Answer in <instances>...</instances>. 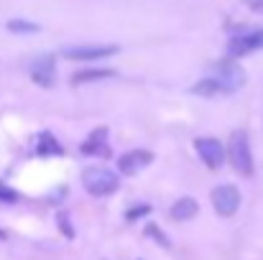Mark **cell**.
<instances>
[{
	"mask_svg": "<svg viewBox=\"0 0 263 260\" xmlns=\"http://www.w3.org/2000/svg\"><path fill=\"white\" fill-rule=\"evenodd\" d=\"M148 212H151V207H148V204H136V207H130V209L125 212V222H136V219L146 217Z\"/></svg>",
	"mask_w": 263,
	"mask_h": 260,
	"instance_id": "2e32d148",
	"label": "cell"
},
{
	"mask_svg": "<svg viewBox=\"0 0 263 260\" xmlns=\"http://www.w3.org/2000/svg\"><path fill=\"white\" fill-rule=\"evenodd\" d=\"M146 235H148V237H154L161 248H172V243H169V237L164 235V230H159L154 222H151V225H146Z\"/></svg>",
	"mask_w": 263,
	"mask_h": 260,
	"instance_id": "9a60e30c",
	"label": "cell"
},
{
	"mask_svg": "<svg viewBox=\"0 0 263 260\" xmlns=\"http://www.w3.org/2000/svg\"><path fill=\"white\" fill-rule=\"evenodd\" d=\"M225 158L230 161V166L240 176H251L253 173V156H251V143H248L246 133H233L230 135Z\"/></svg>",
	"mask_w": 263,
	"mask_h": 260,
	"instance_id": "7a4b0ae2",
	"label": "cell"
},
{
	"mask_svg": "<svg viewBox=\"0 0 263 260\" xmlns=\"http://www.w3.org/2000/svg\"><path fill=\"white\" fill-rule=\"evenodd\" d=\"M154 161V153L151 151H143V148H136V151H128L118 158V171L123 176H136L138 171H143L146 166H151Z\"/></svg>",
	"mask_w": 263,
	"mask_h": 260,
	"instance_id": "ba28073f",
	"label": "cell"
},
{
	"mask_svg": "<svg viewBox=\"0 0 263 260\" xmlns=\"http://www.w3.org/2000/svg\"><path fill=\"white\" fill-rule=\"evenodd\" d=\"M36 156H41V158H49V156H64V148H62V143L57 141L54 133L44 130V133L36 138Z\"/></svg>",
	"mask_w": 263,
	"mask_h": 260,
	"instance_id": "30bf717a",
	"label": "cell"
},
{
	"mask_svg": "<svg viewBox=\"0 0 263 260\" xmlns=\"http://www.w3.org/2000/svg\"><path fill=\"white\" fill-rule=\"evenodd\" d=\"M118 54V46L112 44H92V46H67L62 51L64 59H72V62H97V59H107Z\"/></svg>",
	"mask_w": 263,
	"mask_h": 260,
	"instance_id": "52a82bcc",
	"label": "cell"
},
{
	"mask_svg": "<svg viewBox=\"0 0 263 260\" xmlns=\"http://www.w3.org/2000/svg\"><path fill=\"white\" fill-rule=\"evenodd\" d=\"M210 199H212V207H215V212L220 217H233L238 212V207H240V191L235 186H230V184L215 186Z\"/></svg>",
	"mask_w": 263,
	"mask_h": 260,
	"instance_id": "5b68a950",
	"label": "cell"
},
{
	"mask_svg": "<svg viewBox=\"0 0 263 260\" xmlns=\"http://www.w3.org/2000/svg\"><path fill=\"white\" fill-rule=\"evenodd\" d=\"M5 237H8V235H5V230H0V240H5Z\"/></svg>",
	"mask_w": 263,
	"mask_h": 260,
	"instance_id": "ffe728a7",
	"label": "cell"
},
{
	"mask_svg": "<svg viewBox=\"0 0 263 260\" xmlns=\"http://www.w3.org/2000/svg\"><path fill=\"white\" fill-rule=\"evenodd\" d=\"M194 151H197L199 161H202L207 169H212V171L225 164V148H222V143H220L217 138H210V135L197 138V141H194Z\"/></svg>",
	"mask_w": 263,
	"mask_h": 260,
	"instance_id": "8992f818",
	"label": "cell"
},
{
	"mask_svg": "<svg viewBox=\"0 0 263 260\" xmlns=\"http://www.w3.org/2000/svg\"><path fill=\"white\" fill-rule=\"evenodd\" d=\"M82 186L89 196H110L120 189L118 173L105 166H87L82 171Z\"/></svg>",
	"mask_w": 263,
	"mask_h": 260,
	"instance_id": "6da1fadb",
	"label": "cell"
},
{
	"mask_svg": "<svg viewBox=\"0 0 263 260\" xmlns=\"http://www.w3.org/2000/svg\"><path fill=\"white\" fill-rule=\"evenodd\" d=\"M258 33H261V49H263V28H258Z\"/></svg>",
	"mask_w": 263,
	"mask_h": 260,
	"instance_id": "44dd1931",
	"label": "cell"
},
{
	"mask_svg": "<svg viewBox=\"0 0 263 260\" xmlns=\"http://www.w3.org/2000/svg\"><path fill=\"white\" fill-rule=\"evenodd\" d=\"M197 212H199L197 199H192V196H181L179 202H174V207H172L169 214H172L174 222H189V219L197 217Z\"/></svg>",
	"mask_w": 263,
	"mask_h": 260,
	"instance_id": "8fae6325",
	"label": "cell"
},
{
	"mask_svg": "<svg viewBox=\"0 0 263 260\" xmlns=\"http://www.w3.org/2000/svg\"><path fill=\"white\" fill-rule=\"evenodd\" d=\"M5 28H8L10 33H39V31H41L39 23H33V21H23V18H13V21H8Z\"/></svg>",
	"mask_w": 263,
	"mask_h": 260,
	"instance_id": "5bb4252c",
	"label": "cell"
},
{
	"mask_svg": "<svg viewBox=\"0 0 263 260\" xmlns=\"http://www.w3.org/2000/svg\"><path fill=\"white\" fill-rule=\"evenodd\" d=\"M192 94H199V97H220V94H228V89L220 85L215 77H204V79H199L197 85H192Z\"/></svg>",
	"mask_w": 263,
	"mask_h": 260,
	"instance_id": "4fadbf2b",
	"label": "cell"
},
{
	"mask_svg": "<svg viewBox=\"0 0 263 260\" xmlns=\"http://www.w3.org/2000/svg\"><path fill=\"white\" fill-rule=\"evenodd\" d=\"M57 222H59V227H62V232H64L67 237H74V230H72V225H69V214H67V212H59V214H57Z\"/></svg>",
	"mask_w": 263,
	"mask_h": 260,
	"instance_id": "e0dca14e",
	"label": "cell"
},
{
	"mask_svg": "<svg viewBox=\"0 0 263 260\" xmlns=\"http://www.w3.org/2000/svg\"><path fill=\"white\" fill-rule=\"evenodd\" d=\"M80 151L85 156H107L110 148H107V128H97L87 135V141L80 146Z\"/></svg>",
	"mask_w": 263,
	"mask_h": 260,
	"instance_id": "9c48e42d",
	"label": "cell"
},
{
	"mask_svg": "<svg viewBox=\"0 0 263 260\" xmlns=\"http://www.w3.org/2000/svg\"><path fill=\"white\" fill-rule=\"evenodd\" d=\"M210 77H215L220 85L228 89V94H233L235 89H240V87L246 85V72L233 62V59H225V62H217V64H212V74Z\"/></svg>",
	"mask_w": 263,
	"mask_h": 260,
	"instance_id": "277c9868",
	"label": "cell"
},
{
	"mask_svg": "<svg viewBox=\"0 0 263 260\" xmlns=\"http://www.w3.org/2000/svg\"><path fill=\"white\" fill-rule=\"evenodd\" d=\"M28 74L33 79V85L44 87V89H51L57 85V56L54 54H41L31 62L28 67Z\"/></svg>",
	"mask_w": 263,
	"mask_h": 260,
	"instance_id": "3957f363",
	"label": "cell"
},
{
	"mask_svg": "<svg viewBox=\"0 0 263 260\" xmlns=\"http://www.w3.org/2000/svg\"><path fill=\"white\" fill-rule=\"evenodd\" d=\"M18 202V191L8 189V186H0V204H15Z\"/></svg>",
	"mask_w": 263,
	"mask_h": 260,
	"instance_id": "ac0fdd59",
	"label": "cell"
},
{
	"mask_svg": "<svg viewBox=\"0 0 263 260\" xmlns=\"http://www.w3.org/2000/svg\"><path fill=\"white\" fill-rule=\"evenodd\" d=\"M118 72L110 67H100V69H82L72 74V85H89V82H102V79H112Z\"/></svg>",
	"mask_w": 263,
	"mask_h": 260,
	"instance_id": "7c38bea8",
	"label": "cell"
},
{
	"mask_svg": "<svg viewBox=\"0 0 263 260\" xmlns=\"http://www.w3.org/2000/svg\"><path fill=\"white\" fill-rule=\"evenodd\" d=\"M243 3H246L251 10H256V13H261L263 10V0H243Z\"/></svg>",
	"mask_w": 263,
	"mask_h": 260,
	"instance_id": "d6986e66",
	"label": "cell"
}]
</instances>
